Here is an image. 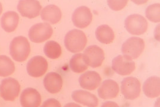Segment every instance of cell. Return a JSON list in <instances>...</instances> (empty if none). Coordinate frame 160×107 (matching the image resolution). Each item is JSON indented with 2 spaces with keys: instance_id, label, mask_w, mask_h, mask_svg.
Masks as SVG:
<instances>
[{
  "instance_id": "1",
  "label": "cell",
  "mask_w": 160,
  "mask_h": 107,
  "mask_svg": "<svg viewBox=\"0 0 160 107\" xmlns=\"http://www.w3.org/2000/svg\"><path fill=\"white\" fill-rule=\"evenodd\" d=\"M30 52V45L28 39L19 36L12 40L10 45V54L16 62H22L27 60Z\"/></svg>"
},
{
  "instance_id": "2",
  "label": "cell",
  "mask_w": 160,
  "mask_h": 107,
  "mask_svg": "<svg viewBox=\"0 0 160 107\" xmlns=\"http://www.w3.org/2000/svg\"><path fill=\"white\" fill-rule=\"evenodd\" d=\"M87 38L82 31L78 29H73L66 34L64 39V44L69 52L77 53L82 51L86 47Z\"/></svg>"
},
{
  "instance_id": "3",
  "label": "cell",
  "mask_w": 160,
  "mask_h": 107,
  "mask_svg": "<svg viewBox=\"0 0 160 107\" xmlns=\"http://www.w3.org/2000/svg\"><path fill=\"white\" fill-rule=\"evenodd\" d=\"M145 48L143 40L133 36L126 40L122 46V52L124 56L129 60L137 59L142 53Z\"/></svg>"
},
{
  "instance_id": "4",
  "label": "cell",
  "mask_w": 160,
  "mask_h": 107,
  "mask_svg": "<svg viewBox=\"0 0 160 107\" xmlns=\"http://www.w3.org/2000/svg\"><path fill=\"white\" fill-rule=\"evenodd\" d=\"M125 26L129 34L133 35H141L147 30L148 22L142 16L134 14L126 17L125 20Z\"/></svg>"
},
{
  "instance_id": "5",
  "label": "cell",
  "mask_w": 160,
  "mask_h": 107,
  "mask_svg": "<svg viewBox=\"0 0 160 107\" xmlns=\"http://www.w3.org/2000/svg\"><path fill=\"white\" fill-rule=\"evenodd\" d=\"M53 34V29L47 23H39L32 26L29 29L30 40L34 43H41L49 40Z\"/></svg>"
},
{
  "instance_id": "6",
  "label": "cell",
  "mask_w": 160,
  "mask_h": 107,
  "mask_svg": "<svg viewBox=\"0 0 160 107\" xmlns=\"http://www.w3.org/2000/svg\"><path fill=\"white\" fill-rule=\"evenodd\" d=\"M20 92V85L17 80L12 78L3 79L0 85V94L3 99L13 101Z\"/></svg>"
},
{
  "instance_id": "7",
  "label": "cell",
  "mask_w": 160,
  "mask_h": 107,
  "mask_svg": "<svg viewBox=\"0 0 160 107\" xmlns=\"http://www.w3.org/2000/svg\"><path fill=\"white\" fill-rule=\"evenodd\" d=\"M83 60L86 64L91 67H98L102 66L104 60V52L97 45L87 47L82 54Z\"/></svg>"
},
{
  "instance_id": "8",
  "label": "cell",
  "mask_w": 160,
  "mask_h": 107,
  "mask_svg": "<svg viewBox=\"0 0 160 107\" xmlns=\"http://www.w3.org/2000/svg\"><path fill=\"white\" fill-rule=\"evenodd\" d=\"M120 89L122 94L126 99L134 100L140 95L141 83L136 78H126L122 81Z\"/></svg>"
},
{
  "instance_id": "9",
  "label": "cell",
  "mask_w": 160,
  "mask_h": 107,
  "mask_svg": "<svg viewBox=\"0 0 160 107\" xmlns=\"http://www.w3.org/2000/svg\"><path fill=\"white\" fill-rule=\"evenodd\" d=\"M17 10L23 17L33 19L40 14L42 6L38 1L21 0L18 3Z\"/></svg>"
},
{
  "instance_id": "10",
  "label": "cell",
  "mask_w": 160,
  "mask_h": 107,
  "mask_svg": "<svg viewBox=\"0 0 160 107\" xmlns=\"http://www.w3.org/2000/svg\"><path fill=\"white\" fill-rule=\"evenodd\" d=\"M26 68L27 72L30 76L39 78L46 73L48 68V63L44 57L37 56L29 60Z\"/></svg>"
},
{
  "instance_id": "11",
  "label": "cell",
  "mask_w": 160,
  "mask_h": 107,
  "mask_svg": "<svg viewBox=\"0 0 160 107\" xmlns=\"http://www.w3.org/2000/svg\"><path fill=\"white\" fill-rule=\"evenodd\" d=\"M92 19L91 10L86 6L78 7L72 15V21L75 26L80 29L87 28L91 23Z\"/></svg>"
},
{
  "instance_id": "12",
  "label": "cell",
  "mask_w": 160,
  "mask_h": 107,
  "mask_svg": "<svg viewBox=\"0 0 160 107\" xmlns=\"http://www.w3.org/2000/svg\"><path fill=\"white\" fill-rule=\"evenodd\" d=\"M112 69L122 76L129 75L135 70V63L124 56H118L112 60Z\"/></svg>"
},
{
  "instance_id": "13",
  "label": "cell",
  "mask_w": 160,
  "mask_h": 107,
  "mask_svg": "<svg viewBox=\"0 0 160 107\" xmlns=\"http://www.w3.org/2000/svg\"><path fill=\"white\" fill-rule=\"evenodd\" d=\"M20 101L23 107H39L42 98L39 92L34 88H29L23 90L20 98Z\"/></svg>"
},
{
  "instance_id": "14",
  "label": "cell",
  "mask_w": 160,
  "mask_h": 107,
  "mask_svg": "<svg viewBox=\"0 0 160 107\" xmlns=\"http://www.w3.org/2000/svg\"><path fill=\"white\" fill-rule=\"evenodd\" d=\"M101 81L100 74L95 71H87L79 78L81 87L87 90H95L100 85Z\"/></svg>"
},
{
  "instance_id": "15",
  "label": "cell",
  "mask_w": 160,
  "mask_h": 107,
  "mask_svg": "<svg viewBox=\"0 0 160 107\" xmlns=\"http://www.w3.org/2000/svg\"><path fill=\"white\" fill-rule=\"evenodd\" d=\"M119 92V85L112 79H107L103 81L98 89V95L103 99H113L118 96Z\"/></svg>"
},
{
  "instance_id": "16",
  "label": "cell",
  "mask_w": 160,
  "mask_h": 107,
  "mask_svg": "<svg viewBox=\"0 0 160 107\" xmlns=\"http://www.w3.org/2000/svg\"><path fill=\"white\" fill-rule=\"evenodd\" d=\"M43 85L46 90L51 94H57L61 90L63 80L59 74L50 72L47 74L43 79Z\"/></svg>"
},
{
  "instance_id": "17",
  "label": "cell",
  "mask_w": 160,
  "mask_h": 107,
  "mask_svg": "<svg viewBox=\"0 0 160 107\" xmlns=\"http://www.w3.org/2000/svg\"><path fill=\"white\" fill-rule=\"evenodd\" d=\"M72 98L76 102L88 107H96L98 104L96 96L86 90H75L72 93Z\"/></svg>"
},
{
  "instance_id": "18",
  "label": "cell",
  "mask_w": 160,
  "mask_h": 107,
  "mask_svg": "<svg viewBox=\"0 0 160 107\" xmlns=\"http://www.w3.org/2000/svg\"><path fill=\"white\" fill-rule=\"evenodd\" d=\"M41 19L52 24L59 22L62 17V12L58 6L51 4L46 6L41 11Z\"/></svg>"
},
{
  "instance_id": "19",
  "label": "cell",
  "mask_w": 160,
  "mask_h": 107,
  "mask_svg": "<svg viewBox=\"0 0 160 107\" xmlns=\"http://www.w3.org/2000/svg\"><path fill=\"white\" fill-rule=\"evenodd\" d=\"M144 94L150 98H157L160 94V79L157 76H152L147 79L143 85Z\"/></svg>"
},
{
  "instance_id": "20",
  "label": "cell",
  "mask_w": 160,
  "mask_h": 107,
  "mask_svg": "<svg viewBox=\"0 0 160 107\" xmlns=\"http://www.w3.org/2000/svg\"><path fill=\"white\" fill-rule=\"evenodd\" d=\"M19 22V16L16 12L7 11L1 19V25L7 32H12L17 28Z\"/></svg>"
},
{
  "instance_id": "21",
  "label": "cell",
  "mask_w": 160,
  "mask_h": 107,
  "mask_svg": "<svg viewBox=\"0 0 160 107\" xmlns=\"http://www.w3.org/2000/svg\"><path fill=\"white\" fill-rule=\"evenodd\" d=\"M95 34L97 40L102 44H109L114 40V32L113 29L107 24L99 26L96 29Z\"/></svg>"
},
{
  "instance_id": "22",
  "label": "cell",
  "mask_w": 160,
  "mask_h": 107,
  "mask_svg": "<svg viewBox=\"0 0 160 107\" xmlns=\"http://www.w3.org/2000/svg\"><path fill=\"white\" fill-rule=\"evenodd\" d=\"M43 52L48 58L51 59H57L62 54V48L57 42L49 40L44 46Z\"/></svg>"
},
{
  "instance_id": "23",
  "label": "cell",
  "mask_w": 160,
  "mask_h": 107,
  "mask_svg": "<svg viewBox=\"0 0 160 107\" xmlns=\"http://www.w3.org/2000/svg\"><path fill=\"white\" fill-rule=\"evenodd\" d=\"M16 67L12 60L6 56H0V76L7 77L14 72Z\"/></svg>"
},
{
  "instance_id": "24",
  "label": "cell",
  "mask_w": 160,
  "mask_h": 107,
  "mask_svg": "<svg viewBox=\"0 0 160 107\" xmlns=\"http://www.w3.org/2000/svg\"><path fill=\"white\" fill-rule=\"evenodd\" d=\"M69 67L76 73H81L86 71L88 66L84 62L82 54H76L72 56L69 62Z\"/></svg>"
},
{
  "instance_id": "25",
  "label": "cell",
  "mask_w": 160,
  "mask_h": 107,
  "mask_svg": "<svg viewBox=\"0 0 160 107\" xmlns=\"http://www.w3.org/2000/svg\"><path fill=\"white\" fill-rule=\"evenodd\" d=\"M160 4L159 3L149 6L145 10V15L149 20L154 23L160 22Z\"/></svg>"
},
{
  "instance_id": "26",
  "label": "cell",
  "mask_w": 160,
  "mask_h": 107,
  "mask_svg": "<svg viewBox=\"0 0 160 107\" xmlns=\"http://www.w3.org/2000/svg\"><path fill=\"white\" fill-rule=\"evenodd\" d=\"M128 1H108V4L109 7L114 10V11H119L123 9L128 3Z\"/></svg>"
},
{
  "instance_id": "27",
  "label": "cell",
  "mask_w": 160,
  "mask_h": 107,
  "mask_svg": "<svg viewBox=\"0 0 160 107\" xmlns=\"http://www.w3.org/2000/svg\"><path fill=\"white\" fill-rule=\"evenodd\" d=\"M41 107H61L60 102L54 98H49L43 102Z\"/></svg>"
},
{
  "instance_id": "28",
  "label": "cell",
  "mask_w": 160,
  "mask_h": 107,
  "mask_svg": "<svg viewBox=\"0 0 160 107\" xmlns=\"http://www.w3.org/2000/svg\"><path fill=\"white\" fill-rule=\"evenodd\" d=\"M101 107H120L118 104L113 101H106L103 103Z\"/></svg>"
},
{
  "instance_id": "29",
  "label": "cell",
  "mask_w": 160,
  "mask_h": 107,
  "mask_svg": "<svg viewBox=\"0 0 160 107\" xmlns=\"http://www.w3.org/2000/svg\"><path fill=\"white\" fill-rule=\"evenodd\" d=\"M63 107H81L79 105L75 104V103H72V102H71V103H68V104H67L65 106Z\"/></svg>"
},
{
  "instance_id": "30",
  "label": "cell",
  "mask_w": 160,
  "mask_h": 107,
  "mask_svg": "<svg viewBox=\"0 0 160 107\" xmlns=\"http://www.w3.org/2000/svg\"><path fill=\"white\" fill-rule=\"evenodd\" d=\"M2 7L1 3H0V15L2 13Z\"/></svg>"
}]
</instances>
